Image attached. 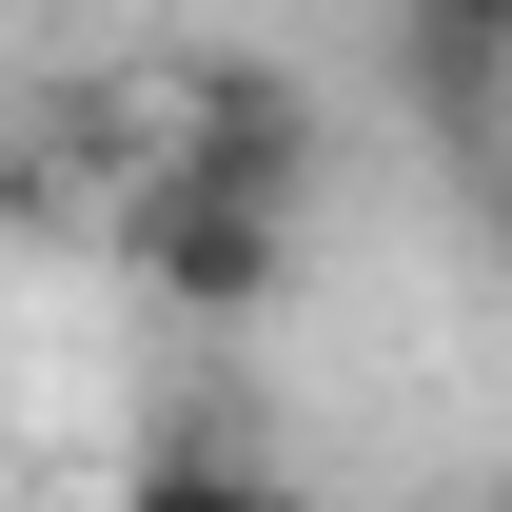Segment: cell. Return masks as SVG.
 <instances>
[{
	"label": "cell",
	"instance_id": "cell-1",
	"mask_svg": "<svg viewBox=\"0 0 512 512\" xmlns=\"http://www.w3.org/2000/svg\"><path fill=\"white\" fill-rule=\"evenodd\" d=\"M119 256L178 296V316H256V296L296 276V217H276V197H237V178H178V158H158V178L119 197Z\"/></svg>",
	"mask_w": 512,
	"mask_h": 512
},
{
	"label": "cell",
	"instance_id": "cell-2",
	"mask_svg": "<svg viewBox=\"0 0 512 512\" xmlns=\"http://www.w3.org/2000/svg\"><path fill=\"white\" fill-rule=\"evenodd\" d=\"M178 178H237V197H316V119H296V79H256V60H197L178 79V138H158Z\"/></svg>",
	"mask_w": 512,
	"mask_h": 512
},
{
	"label": "cell",
	"instance_id": "cell-3",
	"mask_svg": "<svg viewBox=\"0 0 512 512\" xmlns=\"http://www.w3.org/2000/svg\"><path fill=\"white\" fill-rule=\"evenodd\" d=\"M414 60H434V99L473 119V79L512 60V0H414Z\"/></svg>",
	"mask_w": 512,
	"mask_h": 512
}]
</instances>
